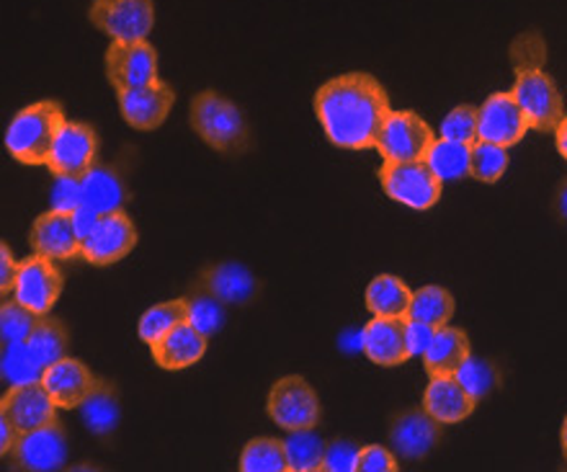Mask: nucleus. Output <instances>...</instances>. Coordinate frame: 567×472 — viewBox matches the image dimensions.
I'll use <instances>...</instances> for the list:
<instances>
[{"label":"nucleus","mask_w":567,"mask_h":472,"mask_svg":"<svg viewBox=\"0 0 567 472\" xmlns=\"http://www.w3.org/2000/svg\"><path fill=\"white\" fill-rule=\"evenodd\" d=\"M390 112L388 91L369 73L338 75L315 93V114L322 132L343 151L377 147V137Z\"/></svg>","instance_id":"nucleus-1"},{"label":"nucleus","mask_w":567,"mask_h":472,"mask_svg":"<svg viewBox=\"0 0 567 472\" xmlns=\"http://www.w3.org/2000/svg\"><path fill=\"white\" fill-rule=\"evenodd\" d=\"M547 44L537 31H526L511 44V62L516 70V83L511 93L524 109L529 127L537 132H555L565 120L563 93L545 73Z\"/></svg>","instance_id":"nucleus-2"},{"label":"nucleus","mask_w":567,"mask_h":472,"mask_svg":"<svg viewBox=\"0 0 567 472\" xmlns=\"http://www.w3.org/2000/svg\"><path fill=\"white\" fill-rule=\"evenodd\" d=\"M62 127L65 112L58 101H39L21 109L8 124L6 151L23 165H47Z\"/></svg>","instance_id":"nucleus-3"},{"label":"nucleus","mask_w":567,"mask_h":472,"mask_svg":"<svg viewBox=\"0 0 567 472\" xmlns=\"http://www.w3.org/2000/svg\"><path fill=\"white\" fill-rule=\"evenodd\" d=\"M192 130L209 147L219 153L238 155L248 145V124L240 109L219 96L217 91H202L192 101V114H188Z\"/></svg>","instance_id":"nucleus-4"},{"label":"nucleus","mask_w":567,"mask_h":472,"mask_svg":"<svg viewBox=\"0 0 567 472\" xmlns=\"http://www.w3.org/2000/svg\"><path fill=\"white\" fill-rule=\"evenodd\" d=\"M380 184L390 199L411 209H431L441 196V181L425 161H384Z\"/></svg>","instance_id":"nucleus-5"},{"label":"nucleus","mask_w":567,"mask_h":472,"mask_svg":"<svg viewBox=\"0 0 567 472\" xmlns=\"http://www.w3.org/2000/svg\"><path fill=\"white\" fill-rule=\"evenodd\" d=\"M269 419L284 431H305L320 423V398L302 377L289 374L274 382L266 403Z\"/></svg>","instance_id":"nucleus-6"},{"label":"nucleus","mask_w":567,"mask_h":472,"mask_svg":"<svg viewBox=\"0 0 567 472\" xmlns=\"http://www.w3.org/2000/svg\"><path fill=\"white\" fill-rule=\"evenodd\" d=\"M91 23L112 42L147 39L155 27L153 0H93Z\"/></svg>","instance_id":"nucleus-7"},{"label":"nucleus","mask_w":567,"mask_h":472,"mask_svg":"<svg viewBox=\"0 0 567 472\" xmlns=\"http://www.w3.org/2000/svg\"><path fill=\"white\" fill-rule=\"evenodd\" d=\"M436 135L415 112H390L384 120L377 147L384 161H423Z\"/></svg>","instance_id":"nucleus-8"},{"label":"nucleus","mask_w":567,"mask_h":472,"mask_svg":"<svg viewBox=\"0 0 567 472\" xmlns=\"http://www.w3.org/2000/svg\"><path fill=\"white\" fill-rule=\"evenodd\" d=\"M137 246V227L127 212L116 209L101 215L93 233L83 240L81 258L93 266H112L127 258Z\"/></svg>","instance_id":"nucleus-9"},{"label":"nucleus","mask_w":567,"mask_h":472,"mask_svg":"<svg viewBox=\"0 0 567 472\" xmlns=\"http://www.w3.org/2000/svg\"><path fill=\"white\" fill-rule=\"evenodd\" d=\"M62 271L54 261L44 256H29L19 261V277H16L13 297L23 308L37 315H50L62 295Z\"/></svg>","instance_id":"nucleus-10"},{"label":"nucleus","mask_w":567,"mask_h":472,"mask_svg":"<svg viewBox=\"0 0 567 472\" xmlns=\"http://www.w3.org/2000/svg\"><path fill=\"white\" fill-rule=\"evenodd\" d=\"M96 155L99 135L93 132V127L83 122H65V127L60 130L58 140H54L47 168L60 178L81 181L96 165Z\"/></svg>","instance_id":"nucleus-11"},{"label":"nucleus","mask_w":567,"mask_h":472,"mask_svg":"<svg viewBox=\"0 0 567 472\" xmlns=\"http://www.w3.org/2000/svg\"><path fill=\"white\" fill-rule=\"evenodd\" d=\"M106 78L114 91L137 89L157 81V52L147 39L112 42L106 50Z\"/></svg>","instance_id":"nucleus-12"},{"label":"nucleus","mask_w":567,"mask_h":472,"mask_svg":"<svg viewBox=\"0 0 567 472\" xmlns=\"http://www.w3.org/2000/svg\"><path fill=\"white\" fill-rule=\"evenodd\" d=\"M529 120H526L524 109L518 106L511 91L493 93L480 106V130L477 135L483 143H493L501 147H514L522 143L529 132Z\"/></svg>","instance_id":"nucleus-13"},{"label":"nucleus","mask_w":567,"mask_h":472,"mask_svg":"<svg viewBox=\"0 0 567 472\" xmlns=\"http://www.w3.org/2000/svg\"><path fill=\"white\" fill-rule=\"evenodd\" d=\"M29 243L34 254L50 258V261H73V258L81 256L83 248L73 212L54 207L34 219Z\"/></svg>","instance_id":"nucleus-14"},{"label":"nucleus","mask_w":567,"mask_h":472,"mask_svg":"<svg viewBox=\"0 0 567 472\" xmlns=\"http://www.w3.org/2000/svg\"><path fill=\"white\" fill-rule=\"evenodd\" d=\"M0 415H6L19 429V434H29V431L50 427L52 421H58V406H54L50 392L44 390L42 380H37L27 384H11L3 392V400H0Z\"/></svg>","instance_id":"nucleus-15"},{"label":"nucleus","mask_w":567,"mask_h":472,"mask_svg":"<svg viewBox=\"0 0 567 472\" xmlns=\"http://www.w3.org/2000/svg\"><path fill=\"white\" fill-rule=\"evenodd\" d=\"M120 99V112L130 127L153 132L168 120L173 104H176V91L161 78L147 85H137V89L116 91Z\"/></svg>","instance_id":"nucleus-16"},{"label":"nucleus","mask_w":567,"mask_h":472,"mask_svg":"<svg viewBox=\"0 0 567 472\" xmlns=\"http://www.w3.org/2000/svg\"><path fill=\"white\" fill-rule=\"evenodd\" d=\"M11 462L21 470L52 472L62 470L68 462V437L60 421L42 427L29 434H21L11 452Z\"/></svg>","instance_id":"nucleus-17"},{"label":"nucleus","mask_w":567,"mask_h":472,"mask_svg":"<svg viewBox=\"0 0 567 472\" xmlns=\"http://www.w3.org/2000/svg\"><path fill=\"white\" fill-rule=\"evenodd\" d=\"M96 382L99 377H93L91 369L85 367L81 359L73 357H62L42 372V384L44 390L50 392L54 406L68 408V411L81 408L85 403V398H89L93 388H96Z\"/></svg>","instance_id":"nucleus-18"},{"label":"nucleus","mask_w":567,"mask_h":472,"mask_svg":"<svg viewBox=\"0 0 567 472\" xmlns=\"http://www.w3.org/2000/svg\"><path fill=\"white\" fill-rule=\"evenodd\" d=\"M408 318H382L374 315L364 330H361V349L369 357V361L380 367H398L411 359V349H408Z\"/></svg>","instance_id":"nucleus-19"},{"label":"nucleus","mask_w":567,"mask_h":472,"mask_svg":"<svg viewBox=\"0 0 567 472\" xmlns=\"http://www.w3.org/2000/svg\"><path fill=\"white\" fill-rule=\"evenodd\" d=\"M441 439V423L431 419L429 413L419 408V411L400 413L390 427V444L400 458L405 460H421L429 454Z\"/></svg>","instance_id":"nucleus-20"},{"label":"nucleus","mask_w":567,"mask_h":472,"mask_svg":"<svg viewBox=\"0 0 567 472\" xmlns=\"http://www.w3.org/2000/svg\"><path fill=\"white\" fill-rule=\"evenodd\" d=\"M477 398H472L467 390L456 382L454 374L431 377L429 388L423 392V411L436 419L441 427L446 423H462L475 411Z\"/></svg>","instance_id":"nucleus-21"},{"label":"nucleus","mask_w":567,"mask_h":472,"mask_svg":"<svg viewBox=\"0 0 567 472\" xmlns=\"http://www.w3.org/2000/svg\"><path fill=\"white\" fill-rule=\"evenodd\" d=\"M207 338L202 330H196L192 322H181L171 330V334H165L161 341H155L150 346V351H153V361L161 369H168V372H178V369H186V367H194L196 361L204 357V351H207Z\"/></svg>","instance_id":"nucleus-22"},{"label":"nucleus","mask_w":567,"mask_h":472,"mask_svg":"<svg viewBox=\"0 0 567 472\" xmlns=\"http://www.w3.org/2000/svg\"><path fill=\"white\" fill-rule=\"evenodd\" d=\"M472 353L470 349V338L462 328H452V326H441L436 328V336L429 349L423 353V367L429 377H446L454 374L456 369L464 365Z\"/></svg>","instance_id":"nucleus-23"},{"label":"nucleus","mask_w":567,"mask_h":472,"mask_svg":"<svg viewBox=\"0 0 567 472\" xmlns=\"http://www.w3.org/2000/svg\"><path fill=\"white\" fill-rule=\"evenodd\" d=\"M202 293L217 297L219 302H248L256 293V281L248 269L238 264H219L204 271L199 281Z\"/></svg>","instance_id":"nucleus-24"},{"label":"nucleus","mask_w":567,"mask_h":472,"mask_svg":"<svg viewBox=\"0 0 567 472\" xmlns=\"http://www.w3.org/2000/svg\"><path fill=\"white\" fill-rule=\"evenodd\" d=\"M413 302V293L400 277L380 274L367 287V310L382 318H408Z\"/></svg>","instance_id":"nucleus-25"},{"label":"nucleus","mask_w":567,"mask_h":472,"mask_svg":"<svg viewBox=\"0 0 567 472\" xmlns=\"http://www.w3.org/2000/svg\"><path fill=\"white\" fill-rule=\"evenodd\" d=\"M81 192L83 204H89L91 209H96L99 215L106 212H116L124 207L127 192H124L120 176L114 171L104 168V165H93V168L81 178Z\"/></svg>","instance_id":"nucleus-26"},{"label":"nucleus","mask_w":567,"mask_h":472,"mask_svg":"<svg viewBox=\"0 0 567 472\" xmlns=\"http://www.w3.org/2000/svg\"><path fill=\"white\" fill-rule=\"evenodd\" d=\"M81 415L85 427H89V431H93L96 437L112 434L116 423H120V398H116L112 382H96V388H93L91 396L85 398V403L81 406Z\"/></svg>","instance_id":"nucleus-27"},{"label":"nucleus","mask_w":567,"mask_h":472,"mask_svg":"<svg viewBox=\"0 0 567 472\" xmlns=\"http://www.w3.org/2000/svg\"><path fill=\"white\" fill-rule=\"evenodd\" d=\"M68 328L62 326L58 318H50V315H42L37 322V328L31 330V336L27 338V346L31 351V357L37 359V365L42 367V372L47 367H52L54 361H60L62 357H68Z\"/></svg>","instance_id":"nucleus-28"},{"label":"nucleus","mask_w":567,"mask_h":472,"mask_svg":"<svg viewBox=\"0 0 567 472\" xmlns=\"http://www.w3.org/2000/svg\"><path fill=\"white\" fill-rule=\"evenodd\" d=\"M431 165V171L436 173L441 181H456L470 176L472 165V145L454 143V140L441 137L431 145L429 155L423 157Z\"/></svg>","instance_id":"nucleus-29"},{"label":"nucleus","mask_w":567,"mask_h":472,"mask_svg":"<svg viewBox=\"0 0 567 472\" xmlns=\"http://www.w3.org/2000/svg\"><path fill=\"white\" fill-rule=\"evenodd\" d=\"M326 442L315 434L312 429L289 431L284 439V450H287L289 472H320L322 458H326Z\"/></svg>","instance_id":"nucleus-30"},{"label":"nucleus","mask_w":567,"mask_h":472,"mask_svg":"<svg viewBox=\"0 0 567 472\" xmlns=\"http://www.w3.org/2000/svg\"><path fill=\"white\" fill-rule=\"evenodd\" d=\"M186 320H188V300L161 302L142 315L140 326H137V336H140V341L153 346L155 341H161L165 334H171L173 328L181 326V322H186Z\"/></svg>","instance_id":"nucleus-31"},{"label":"nucleus","mask_w":567,"mask_h":472,"mask_svg":"<svg viewBox=\"0 0 567 472\" xmlns=\"http://www.w3.org/2000/svg\"><path fill=\"white\" fill-rule=\"evenodd\" d=\"M240 470L243 472H289L284 442L271 437L250 439L240 452Z\"/></svg>","instance_id":"nucleus-32"},{"label":"nucleus","mask_w":567,"mask_h":472,"mask_svg":"<svg viewBox=\"0 0 567 472\" xmlns=\"http://www.w3.org/2000/svg\"><path fill=\"white\" fill-rule=\"evenodd\" d=\"M454 315V297L444 287H423L419 293H413L411 312L408 318L411 320H423L433 328L446 326Z\"/></svg>","instance_id":"nucleus-33"},{"label":"nucleus","mask_w":567,"mask_h":472,"mask_svg":"<svg viewBox=\"0 0 567 472\" xmlns=\"http://www.w3.org/2000/svg\"><path fill=\"white\" fill-rule=\"evenodd\" d=\"M0 372L3 380L11 384H27L42 380V367L31 357L27 341L3 343V357H0Z\"/></svg>","instance_id":"nucleus-34"},{"label":"nucleus","mask_w":567,"mask_h":472,"mask_svg":"<svg viewBox=\"0 0 567 472\" xmlns=\"http://www.w3.org/2000/svg\"><path fill=\"white\" fill-rule=\"evenodd\" d=\"M454 377H456V382H460L462 388L477 400L491 396V392L495 390V384L501 382L498 369H495L491 361L472 357V353L467 359H464V365L456 369Z\"/></svg>","instance_id":"nucleus-35"},{"label":"nucleus","mask_w":567,"mask_h":472,"mask_svg":"<svg viewBox=\"0 0 567 472\" xmlns=\"http://www.w3.org/2000/svg\"><path fill=\"white\" fill-rule=\"evenodd\" d=\"M508 147L493 145V143H483L477 140L472 145V165H470V176L483 181V184H495L501 181L503 173L508 168Z\"/></svg>","instance_id":"nucleus-36"},{"label":"nucleus","mask_w":567,"mask_h":472,"mask_svg":"<svg viewBox=\"0 0 567 472\" xmlns=\"http://www.w3.org/2000/svg\"><path fill=\"white\" fill-rule=\"evenodd\" d=\"M42 315L31 312L29 308L16 300V297H8L0 308V336H3V343H16V341H27L31 336V330L37 328V322Z\"/></svg>","instance_id":"nucleus-37"},{"label":"nucleus","mask_w":567,"mask_h":472,"mask_svg":"<svg viewBox=\"0 0 567 472\" xmlns=\"http://www.w3.org/2000/svg\"><path fill=\"white\" fill-rule=\"evenodd\" d=\"M477 130H480V109L470 104L454 106L452 112L444 116V122H441V137L454 140V143H464V145L477 143L480 140Z\"/></svg>","instance_id":"nucleus-38"},{"label":"nucleus","mask_w":567,"mask_h":472,"mask_svg":"<svg viewBox=\"0 0 567 472\" xmlns=\"http://www.w3.org/2000/svg\"><path fill=\"white\" fill-rule=\"evenodd\" d=\"M188 322H192L196 330H202L204 336L217 334L225 322L223 302L207 293L196 295L194 300H188Z\"/></svg>","instance_id":"nucleus-39"},{"label":"nucleus","mask_w":567,"mask_h":472,"mask_svg":"<svg viewBox=\"0 0 567 472\" xmlns=\"http://www.w3.org/2000/svg\"><path fill=\"white\" fill-rule=\"evenodd\" d=\"M361 447L351 439H336L326 447V458H322V470L326 472H357Z\"/></svg>","instance_id":"nucleus-40"},{"label":"nucleus","mask_w":567,"mask_h":472,"mask_svg":"<svg viewBox=\"0 0 567 472\" xmlns=\"http://www.w3.org/2000/svg\"><path fill=\"white\" fill-rule=\"evenodd\" d=\"M398 458L390 450H384L382 444H369L361 447L357 472H398Z\"/></svg>","instance_id":"nucleus-41"},{"label":"nucleus","mask_w":567,"mask_h":472,"mask_svg":"<svg viewBox=\"0 0 567 472\" xmlns=\"http://www.w3.org/2000/svg\"><path fill=\"white\" fill-rule=\"evenodd\" d=\"M83 204V192H81V181L75 178H60L52 188V207L54 209H68L75 212Z\"/></svg>","instance_id":"nucleus-42"},{"label":"nucleus","mask_w":567,"mask_h":472,"mask_svg":"<svg viewBox=\"0 0 567 472\" xmlns=\"http://www.w3.org/2000/svg\"><path fill=\"white\" fill-rule=\"evenodd\" d=\"M408 349H411V357H423L425 349H429L433 336H436V328L429 326V322L423 320H411L408 318Z\"/></svg>","instance_id":"nucleus-43"},{"label":"nucleus","mask_w":567,"mask_h":472,"mask_svg":"<svg viewBox=\"0 0 567 472\" xmlns=\"http://www.w3.org/2000/svg\"><path fill=\"white\" fill-rule=\"evenodd\" d=\"M16 277H19V261L13 258L8 243H0V295H3V300L13 297Z\"/></svg>","instance_id":"nucleus-44"},{"label":"nucleus","mask_w":567,"mask_h":472,"mask_svg":"<svg viewBox=\"0 0 567 472\" xmlns=\"http://www.w3.org/2000/svg\"><path fill=\"white\" fill-rule=\"evenodd\" d=\"M73 217H75V227H78V235H81V240L89 238V235L93 233V227H96V223L101 219L99 212L91 209L89 204H81V207L73 212Z\"/></svg>","instance_id":"nucleus-45"},{"label":"nucleus","mask_w":567,"mask_h":472,"mask_svg":"<svg viewBox=\"0 0 567 472\" xmlns=\"http://www.w3.org/2000/svg\"><path fill=\"white\" fill-rule=\"evenodd\" d=\"M19 437H21L19 429H16L13 423L6 419V415H0V454H3V460L11 458V452H13L16 442H19Z\"/></svg>","instance_id":"nucleus-46"},{"label":"nucleus","mask_w":567,"mask_h":472,"mask_svg":"<svg viewBox=\"0 0 567 472\" xmlns=\"http://www.w3.org/2000/svg\"><path fill=\"white\" fill-rule=\"evenodd\" d=\"M555 145H557V153H560L565 161H567V116L565 120L557 124L555 130Z\"/></svg>","instance_id":"nucleus-47"},{"label":"nucleus","mask_w":567,"mask_h":472,"mask_svg":"<svg viewBox=\"0 0 567 472\" xmlns=\"http://www.w3.org/2000/svg\"><path fill=\"white\" fill-rule=\"evenodd\" d=\"M557 207H560V215L567 217V184L560 188V196H557Z\"/></svg>","instance_id":"nucleus-48"},{"label":"nucleus","mask_w":567,"mask_h":472,"mask_svg":"<svg viewBox=\"0 0 567 472\" xmlns=\"http://www.w3.org/2000/svg\"><path fill=\"white\" fill-rule=\"evenodd\" d=\"M560 444H563V458H565V462H567V415H565V421H563V431H560Z\"/></svg>","instance_id":"nucleus-49"}]
</instances>
